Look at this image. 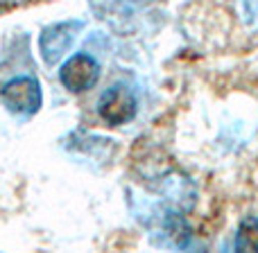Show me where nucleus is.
Here are the masks:
<instances>
[{
  "label": "nucleus",
  "mask_w": 258,
  "mask_h": 253,
  "mask_svg": "<svg viewBox=\"0 0 258 253\" xmlns=\"http://www.w3.org/2000/svg\"><path fill=\"white\" fill-rule=\"evenodd\" d=\"M84 23L82 21H63L48 25L39 36V50L41 59L45 61V66H57L61 61V57L73 48V43L77 41Z\"/></svg>",
  "instance_id": "nucleus-3"
},
{
  "label": "nucleus",
  "mask_w": 258,
  "mask_h": 253,
  "mask_svg": "<svg viewBox=\"0 0 258 253\" xmlns=\"http://www.w3.org/2000/svg\"><path fill=\"white\" fill-rule=\"evenodd\" d=\"M136 111H138V100L134 95V91L125 84H113L109 89H104L98 100L100 118L111 127L127 125L129 120L136 118Z\"/></svg>",
  "instance_id": "nucleus-2"
},
{
  "label": "nucleus",
  "mask_w": 258,
  "mask_h": 253,
  "mask_svg": "<svg viewBox=\"0 0 258 253\" xmlns=\"http://www.w3.org/2000/svg\"><path fill=\"white\" fill-rule=\"evenodd\" d=\"M98 79H100V63L86 52L73 54L59 70V81L71 93H84V91L93 89L98 84Z\"/></svg>",
  "instance_id": "nucleus-4"
},
{
  "label": "nucleus",
  "mask_w": 258,
  "mask_h": 253,
  "mask_svg": "<svg viewBox=\"0 0 258 253\" xmlns=\"http://www.w3.org/2000/svg\"><path fill=\"white\" fill-rule=\"evenodd\" d=\"M163 233L168 235L170 244L177 246V249H186L188 242H190V226H188L186 217H183L179 210L170 208L163 217Z\"/></svg>",
  "instance_id": "nucleus-5"
},
{
  "label": "nucleus",
  "mask_w": 258,
  "mask_h": 253,
  "mask_svg": "<svg viewBox=\"0 0 258 253\" xmlns=\"http://www.w3.org/2000/svg\"><path fill=\"white\" fill-rule=\"evenodd\" d=\"M0 100L7 107V111L23 116V118L34 116L43 107L41 84L34 77H16V79L7 81L3 86V91H0Z\"/></svg>",
  "instance_id": "nucleus-1"
},
{
  "label": "nucleus",
  "mask_w": 258,
  "mask_h": 253,
  "mask_svg": "<svg viewBox=\"0 0 258 253\" xmlns=\"http://www.w3.org/2000/svg\"><path fill=\"white\" fill-rule=\"evenodd\" d=\"M242 3H245L247 21H251L254 25H258V0H242Z\"/></svg>",
  "instance_id": "nucleus-7"
},
{
  "label": "nucleus",
  "mask_w": 258,
  "mask_h": 253,
  "mask_svg": "<svg viewBox=\"0 0 258 253\" xmlns=\"http://www.w3.org/2000/svg\"><path fill=\"white\" fill-rule=\"evenodd\" d=\"M233 246L236 251H258V217L242 219Z\"/></svg>",
  "instance_id": "nucleus-6"
}]
</instances>
